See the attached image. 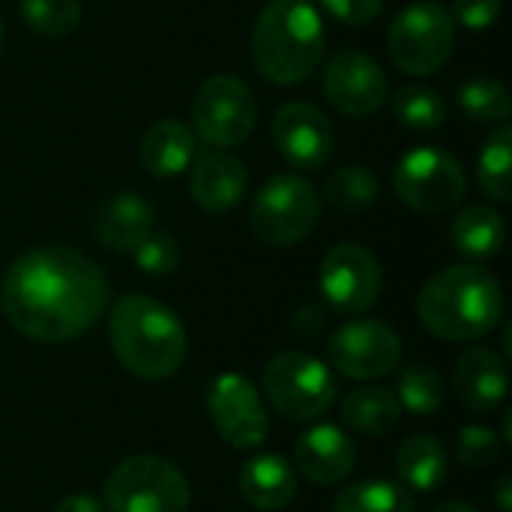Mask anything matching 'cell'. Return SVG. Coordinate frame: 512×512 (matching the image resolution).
Here are the masks:
<instances>
[{
    "mask_svg": "<svg viewBox=\"0 0 512 512\" xmlns=\"http://www.w3.org/2000/svg\"><path fill=\"white\" fill-rule=\"evenodd\" d=\"M207 417L219 438L234 450H255L270 435V414L255 384L237 372L213 378L204 396Z\"/></svg>",
    "mask_w": 512,
    "mask_h": 512,
    "instance_id": "7c38bea8",
    "label": "cell"
},
{
    "mask_svg": "<svg viewBox=\"0 0 512 512\" xmlns=\"http://www.w3.org/2000/svg\"><path fill=\"white\" fill-rule=\"evenodd\" d=\"M459 108L474 120V123H501L512 111V96L507 84L489 75L468 78L459 87Z\"/></svg>",
    "mask_w": 512,
    "mask_h": 512,
    "instance_id": "83f0119b",
    "label": "cell"
},
{
    "mask_svg": "<svg viewBox=\"0 0 512 512\" xmlns=\"http://www.w3.org/2000/svg\"><path fill=\"white\" fill-rule=\"evenodd\" d=\"M273 144L279 156L297 171H321L336 147L330 117L312 102H288L273 117Z\"/></svg>",
    "mask_w": 512,
    "mask_h": 512,
    "instance_id": "9a60e30c",
    "label": "cell"
},
{
    "mask_svg": "<svg viewBox=\"0 0 512 512\" xmlns=\"http://www.w3.org/2000/svg\"><path fill=\"white\" fill-rule=\"evenodd\" d=\"M237 486L249 507L279 512L297 498V471L279 453H261L243 465Z\"/></svg>",
    "mask_w": 512,
    "mask_h": 512,
    "instance_id": "44dd1931",
    "label": "cell"
},
{
    "mask_svg": "<svg viewBox=\"0 0 512 512\" xmlns=\"http://www.w3.org/2000/svg\"><path fill=\"white\" fill-rule=\"evenodd\" d=\"M504 441L495 429L489 426H465L459 432V444H456V456L465 468L471 471H483L489 465H495L501 459Z\"/></svg>",
    "mask_w": 512,
    "mask_h": 512,
    "instance_id": "d6a6232c",
    "label": "cell"
},
{
    "mask_svg": "<svg viewBox=\"0 0 512 512\" xmlns=\"http://www.w3.org/2000/svg\"><path fill=\"white\" fill-rule=\"evenodd\" d=\"M327 201L339 210V213H363L369 210L378 195H381V183H378V174L366 165H345L339 171L330 174L327 180Z\"/></svg>",
    "mask_w": 512,
    "mask_h": 512,
    "instance_id": "4316f807",
    "label": "cell"
},
{
    "mask_svg": "<svg viewBox=\"0 0 512 512\" xmlns=\"http://www.w3.org/2000/svg\"><path fill=\"white\" fill-rule=\"evenodd\" d=\"M135 267L147 276H171L180 267V246L165 231H147L132 249Z\"/></svg>",
    "mask_w": 512,
    "mask_h": 512,
    "instance_id": "1f68e13d",
    "label": "cell"
},
{
    "mask_svg": "<svg viewBox=\"0 0 512 512\" xmlns=\"http://www.w3.org/2000/svg\"><path fill=\"white\" fill-rule=\"evenodd\" d=\"M447 465H450V459H447L441 438H435L429 432L411 435L396 450V474L408 492L429 495V492L441 489L447 480V471H450Z\"/></svg>",
    "mask_w": 512,
    "mask_h": 512,
    "instance_id": "7402d4cb",
    "label": "cell"
},
{
    "mask_svg": "<svg viewBox=\"0 0 512 512\" xmlns=\"http://www.w3.org/2000/svg\"><path fill=\"white\" fill-rule=\"evenodd\" d=\"M111 306V282L102 267L72 246H36L18 255L0 285L6 321L42 345L72 342Z\"/></svg>",
    "mask_w": 512,
    "mask_h": 512,
    "instance_id": "6da1fadb",
    "label": "cell"
},
{
    "mask_svg": "<svg viewBox=\"0 0 512 512\" xmlns=\"http://www.w3.org/2000/svg\"><path fill=\"white\" fill-rule=\"evenodd\" d=\"M432 512H480L474 504H465V501H447L441 507H435Z\"/></svg>",
    "mask_w": 512,
    "mask_h": 512,
    "instance_id": "f35d334b",
    "label": "cell"
},
{
    "mask_svg": "<svg viewBox=\"0 0 512 512\" xmlns=\"http://www.w3.org/2000/svg\"><path fill=\"white\" fill-rule=\"evenodd\" d=\"M450 234L459 255L471 261H489L507 243V222L489 204H468L456 213Z\"/></svg>",
    "mask_w": 512,
    "mask_h": 512,
    "instance_id": "603a6c76",
    "label": "cell"
},
{
    "mask_svg": "<svg viewBox=\"0 0 512 512\" xmlns=\"http://www.w3.org/2000/svg\"><path fill=\"white\" fill-rule=\"evenodd\" d=\"M321 219V195L300 174L270 177L252 198L249 228L264 246L288 249L303 243Z\"/></svg>",
    "mask_w": 512,
    "mask_h": 512,
    "instance_id": "8992f818",
    "label": "cell"
},
{
    "mask_svg": "<svg viewBox=\"0 0 512 512\" xmlns=\"http://www.w3.org/2000/svg\"><path fill=\"white\" fill-rule=\"evenodd\" d=\"M453 390L459 402L477 414H489L507 402L510 393V369L507 360L495 348H468L456 360Z\"/></svg>",
    "mask_w": 512,
    "mask_h": 512,
    "instance_id": "ac0fdd59",
    "label": "cell"
},
{
    "mask_svg": "<svg viewBox=\"0 0 512 512\" xmlns=\"http://www.w3.org/2000/svg\"><path fill=\"white\" fill-rule=\"evenodd\" d=\"M21 21L45 36H69L81 24V0H21Z\"/></svg>",
    "mask_w": 512,
    "mask_h": 512,
    "instance_id": "4dcf8cb0",
    "label": "cell"
},
{
    "mask_svg": "<svg viewBox=\"0 0 512 512\" xmlns=\"http://www.w3.org/2000/svg\"><path fill=\"white\" fill-rule=\"evenodd\" d=\"M108 342L120 366L141 381L174 378L189 351L177 312L144 294H126L108 306Z\"/></svg>",
    "mask_w": 512,
    "mask_h": 512,
    "instance_id": "7a4b0ae2",
    "label": "cell"
},
{
    "mask_svg": "<svg viewBox=\"0 0 512 512\" xmlns=\"http://www.w3.org/2000/svg\"><path fill=\"white\" fill-rule=\"evenodd\" d=\"M3 39H6V27H3V18H0V51H3Z\"/></svg>",
    "mask_w": 512,
    "mask_h": 512,
    "instance_id": "ab89813d",
    "label": "cell"
},
{
    "mask_svg": "<svg viewBox=\"0 0 512 512\" xmlns=\"http://www.w3.org/2000/svg\"><path fill=\"white\" fill-rule=\"evenodd\" d=\"M396 399H399L402 411L435 414L444 405V381L432 366L414 363V366L402 369L399 384H396Z\"/></svg>",
    "mask_w": 512,
    "mask_h": 512,
    "instance_id": "f546056e",
    "label": "cell"
},
{
    "mask_svg": "<svg viewBox=\"0 0 512 512\" xmlns=\"http://www.w3.org/2000/svg\"><path fill=\"white\" fill-rule=\"evenodd\" d=\"M249 186V171L243 159H237L228 150H213L204 156H195L189 165V195L195 207L204 213H228L234 210Z\"/></svg>",
    "mask_w": 512,
    "mask_h": 512,
    "instance_id": "e0dca14e",
    "label": "cell"
},
{
    "mask_svg": "<svg viewBox=\"0 0 512 512\" xmlns=\"http://www.w3.org/2000/svg\"><path fill=\"white\" fill-rule=\"evenodd\" d=\"M324 327H327V312H324L321 306L309 303V306L297 309V315H294V333H297V336L315 339V336L324 333Z\"/></svg>",
    "mask_w": 512,
    "mask_h": 512,
    "instance_id": "d590c367",
    "label": "cell"
},
{
    "mask_svg": "<svg viewBox=\"0 0 512 512\" xmlns=\"http://www.w3.org/2000/svg\"><path fill=\"white\" fill-rule=\"evenodd\" d=\"M417 315L438 339L474 342L501 324L504 288L492 270L480 264H456L423 285Z\"/></svg>",
    "mask_w": 512,
    "mask_h": 512,
    "instance_id": "3957f363",
    "label": "cell"
},
{
    "mask_svg": "<svg viewBox=\"0 0 512 512\" xmlns=\"http://www.w3.org/2000/svg\"><path fill=\"white\" fill-rule=\"evenodd\" d=\"M393 189L405 207L423 216H441L462 204L468 192V174L447 150L420 147L399 159L393 171Z\"/></svg>",
    "mask_w": 512,
    "mask_h": 512,
    "instance_id": "30bf717a",
    "label": "cell"
},
{
    "mask_svg": "<svg viewBox=\"0 0 512 512\" xmlns=\"http://www.w3.org/2000/svg\"><path fill=\"white\" fill-rule=\"evenodd\" d=\"M330 363L336 372L354 381H375L396 372L402 360L399 333L378 318H357L342 324L327 342Z\"/></svg>",
    "mask_w": 512,
    "mask_h": 512,
    "instance_id": "4fadbf2b",
    "label": "cell"
},
{
    "mask_svg": "<svg viewBox=\"0 0 512 512\" xmlns=\"http://www.w3.org/2000/svg\"><path fill=\"white\" fill-rule=\"evenodd\" d=\"M264 396L285 420L306 423L333 408L339 387L324 360L306 351H279L264 366Z\"/></svg>",
    "mask_w": 512,
    "mask_h": 512,
    "instance_id": "52a82bcc",
    "label": "cell"
},
{
    "mask_svg": "<svg viewBox=\"0 0 512 512\" xmlns=\"http://www.w3.org/2000/svg\"><path fill=\"white\" fill-rule=\"evenodd\" d=\"M312 3H318L333 21L348 24V27L372 24L387 6V0H312Z\"/></svg>",
    "mask_w": 512,
    "mask_h": 512,
    "instance_id": "836d02e7",
    "label": "cell"
},
{
    "mask_svg": "<svg viewBox=\"0 0 512 512\" xmlns=\"http://www.w3.org/2000/svg\"><path fill=\"white\" fill-rule=\"evenodd\" d=\"M504 12L501 0H453V24L465 27V30H489L498 24Z\"/></svg>",
    "mask_w": 512,
    "mask_h": 512,
    "instance_id": "e575fe53",
    "label": "cell"
},
{
    "mask_svg": "<svg viewBox=\"0 0 512 512\" xmlns=\"http://www.w3.org/2000/svg\"><path fill=\"white\" fill-rule=\"evenodd\" d=\"M324 300L342 315H360L372 309L384 291V270L378 255L363 243L333 246L318 270Z\"/></svg>",
    "mask_w": 512,
    "mask_h": 512,
    "instance_id": "8fae6325",
    "label": "cell"
},
{
    "mask_svg": "<svg viewBox=\"0 0 512 512\" xmlns=\"http://www.w3.org/2000/svg\"><path fill=\"white\" fill-rule=\"evenodd\" d=\"M153 225H156L153 204L132 189L105 198L93 216V234L111 252H132L135 243L147 231H153Z\"/></svg>",
    "mask_w": 512,
    "mask_h": 512,
    "instance_id": "d6986e66",
    "label": "cell"
},
{
    "mask_svg": "<svg viewBox=\"0 0 512 512\" xmlns=\"http://www.w3.org/2000/svg\"><path fill=\"white\" fill-rule=\"evenodd\" d=\"M456 48V24L450 9L441 3L423 0L411 3L396 15L387 33V51L390 60L405 75H435L447 66Z\"/></svg>",
    "mask_w": 512,
    "mask_h": 512,
    "instance_id": "ba28073f",
    "label": "cell"
},
{
    "mask_svg": "<svg viewBox=\"0 0 512 512\" xmlns=\"http://www.w3.org/2000/svg\"><path fill=\"white\" fill-rule=\"evenodd\" d=\"M480 186L489 198L507 204L512 201V126L501 120L489 138L483 141L480 159H477Z\"/></svg>",
    "mask_w": 512,
    "mask_h": 512,
    "instance_id": "d4e9b609",
    "label": "cell"
},
{
    "mask_svg": "<svg viewBox=\"0 0 512 512\" xmlns=\"http://www.w3.org/2000/svg\"><path fill=\"white\" fill-rule=\"evenodd\" d=\"M255 120L258 102L243 78L231 72H216L198 87L192 102V132L198 141L216 150L240 147L252 135Z\"/></svg>",
    "mask_w": 512,
    "mask_h": 512,
    "instance_id": "9c48e42d",
    "label": "cell"
},
{
    "mask_svg": "<svg viewBox=\"0 0 512 512\" xmlns=\"http://www.w3.org/2000/svg\"><path fill=\"white\" fill-rule=\"evenodd\" d=\"M390 105L396 120L414 132H432L447 120V102L432 87H399Z\"/></svg>",
    "mask_w": 512,
    "mask_h": 512,
    "instance_id": "f1b7e54d",
    "label": "cell"
},
{
    "mask_svg": "<svg viewBox=\"0 0 512 512\" xmlns=\"http://www.w3.org/2000/svg\"><path fill=\"white\" fill-rule=\"evenodd\" d=\"M495 504L498 512H512V480L510 477H501L498 486H495Z\"/></svg>",
    "mask_w": 512,
    "mask_h": 512,
    "instance_id": "74e56055",
    "label": "cell"
},
{
    "mask_svg": "<svg viewBox=\"0 0 512 512\" xmlns=\"http://www.w3.org/2000/svg\"><path fill=\"white\" fill-rule=\"evenodd\" d=\"M321 87L327 102L345 117H369L381 111L390 99L387 72L378 66L375 57L357 48H345L327 60Z\"/></svg>",
    "mask_w": 512,
    "mask_h": 512,
    "instance_id": "5bb4252c",
    "label": "cell"
},
{
    "mask_svg": "<svg viewBox=\"0 0 512 512\" xmlns=\"http://www.w3.org/2000/svg\"><path fill=\"white\" fill-rule=\"evenodd\" d=\"M249 45L255 69L267 81L279 87L303 84L327 51L321 9L312 0H273L261 9Z\"/></svg>",
    "mask_w": 512,
    "mask_h": 512,
    "instance_id": "277c9868",
    "label": "cell"
},
{
    "mask_svg": "<svg viewBox=\"0 0 512 512\" xmlns=\"http://www.w3.org/2000/svg\"><path fill=\"white\" fill-rule=\"evenodd\" d=\"M108 512H189L192 489L183 471L162 456H129L105 480Z\"/></svg>",
    "mask_w": 512,
    "mask_h": 512,
    "instance_id": "5b68a950",
    "label": "cell"
},
{
    "mask_svg": "<svg viewBox=\"0 0 512 512\" xmlns=\"http://www.w3.org/2000/svg\"><path fill=\"white\" fill-rule=\"evenodd\" d=\"M357 465V447L339 426H312L294 444V468L315 486L342 483Z\"/></svg>",
    "mask_w": 512,
    "mask_h": 512,
    "instance_id": "2e32d148",
    "label": "cell"
},
{
    "mask_svg": "<svg viewBox=\"0 0 512 512\" xmlns=\"http://www.w3.org/2000/svg\"><path fill=\"white\" fill-rule=\"evenodd\" d=\"M198 156V138L183 120L165 117L147 126L138 144V165L153 177H177Z\"/></svg>",
    "mask_w": 512,
    "mask_h": 512,
    "instance_id": "ffe728a7",
    "label": "cell"
},
{
    "mask_svg": "<svg viewBox=\"0 0 512 512\" xmlns=\"http://www.w3.org/2000/svg\"><path fill=\"white\" fill-rule=\"evenodd\" d=\"M342 420L357 435L384 438L402 423V405L387 387H360L345 396Z\"/></svg>",
    "mask_w": 512,
    "mask_h": 512,
    "instance_id": "cb8c5ba5",
    "label": "cell"
},
{
    "mask_svg": "<svg viewBox=\"0 0 512 512\" xmlns=\"http://www.w3.org/2000/svg\"><path fill=\"white\" fill-rule=\"evenodd\" d=\"M333 512H414V495L402 483L363 480L336 495Z\"/></svg>",
    "mask_w": 512,
    "mask_h": 512,
    "instance_id": "484cf974",
    "label": "cell"
},
{
    "mask_svg": "<svg viewBox=\"0 0 512 512\" xmlns=\"http://www.w3.org/2000/svg\"><path fill=\"white\" fill-rule=\"evenodd\" d=\"M51 512H108L105 510V504L99 501V498H93V495H87V492H72V495H66L57 507Z\"/></svg>",
    "mask_w": 512,
    "mask_h": 512,
    "instance_id": "8d00e7d4",
    "label": "cell"
}]
</instances>
